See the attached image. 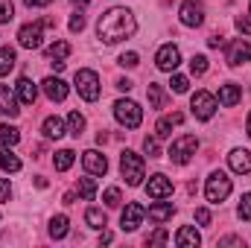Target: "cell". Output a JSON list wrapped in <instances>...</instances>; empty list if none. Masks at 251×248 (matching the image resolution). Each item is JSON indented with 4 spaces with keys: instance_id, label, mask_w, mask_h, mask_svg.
<instances>
[{
    "instance_id": "obj_1",
    "label": "cell",
    "mask_w": 251,
    "mask_h": 248,
    "mask_svg": "<svg viewBox=\"0 0 251 248\" xmlns=\"http://www.w3.org/2000/svg\"><path fill=\"white\" fill-rule=\"evenodd\" d=\"M134 29H137V21H134V15H131L126 6L108 9V12L100 18V24H97V35H100V41H105V44H117V41H123V38H131Z\"/></svg>"
},
{
    "instance_id": "obj_2",
    "label": "cell",
    "mask_w": 251,
    "mask_h": 248,
    "mask_svg": "<svg viewBox=\"0 0 251 248\" xmlns=\"http://www.w3.org/2000/svg\"><path fill=\"white\" fill-rule=\"evenodd\" d=\"M44 26H56V18H44V21H35V24L21 26V32H18L21 47H26V50H38V47H41V38H44Z\"/></svg>"
},
{
    "instance_id": "obj_3",
    "label": "cell",
    "mask_w": 251,
    "mask_h": 248,
    "mask_svg": "<svg viewBox=\"0 0 251 248\" xmlns=\"http://www.w3.org/2000/svg\"><path fill=\"white\" fill-rule=\"evenodd\" d=\"M143 158L137 155V152H131V149H126L123 155H120V173H123L126 184L128 187H137L143 181Z\"/></svg>"
},
{
    "instance_id": "obj_4",
    "label": "cell",
    "mask_w": 251,
    "mask_h": 248,
    "mask_svg": "<svg viewBox=\"0 0 251 248\" xmlns=\"http://www.w3.org/2000/svg\"><path fill=\"white\" fill-rule=\"evenodd\" d=\"M73 82H76V91H79L82 99H88V102H97L100 99V76L94 70H88V67L85 70H76Z\"/></svg>"
},
{
    "instance_id": "obj_5",
    "label": "cell",
    "mask_w": 251,
    "mask_h": 248,
    "mask_svg": "<svg viewBox=\"0 0 251 248\" xmlns=\"http://www.w3.org/2000/svg\"><path fill=\"white\" fill-rule=\"evenodd\" d=\"M114 117H117V123L126 125V128H137V125L143 123V111H140V105L131 102V99H117V102H114Z\"/></svg>"
},
{
    "instance_id": "obj_6",
    "label": "cell",
    "mask_w": 251,
    "mask_h": 248,
    "mask_svg": "<svg viewBox=\"0 0 251 248\" xmlns=\"http://www.w3.org/2000/svg\"><path fill=\"white\" fill-rule=\"evenodd\" d=\"M204 196L210 204H222L228 196H231V178L225 173H213L207 178V187H204Z\"/></svg>"
},
{
    "instance_id": "obj_7",
    "label": "cell",
    "mask_w": 251,
    "mask_h": 248,
    "mask_svg": "<svg viewBox=\"0 0 251 248\" xmlns=\"http://www.w3.org/2000/svg\"><path fill=\"white\" fill-rule=\"evenodd\" d=\"M196 149H199L196 134H181V137L173 140V146H170V161H173V164H187L190 158L196 155Z\"/></svg>"
},
{
    "instance_id": "obj_8",
    "label": "cell",
    "mask_w": 251,
    "mask_h": 248,
    "mask_svg": "<svg viewBox=\"0 0 251 248\" xmlns=\"http://www.w3.org/2000/svg\"><path fill=\"white\" fill-rule=\"evenodd\" d=\"M190 111H193L196 120H210L213 111H216V99H213V94H207V91H196V94L190 97Z\"/></svg>"
},
{
    "instance_id": "obj_9",
    "label": "cell",
    "mask_w": 251,
    "mask_h": 248,
    "mask_svg": "<svg viewBox=\"0 0 251 248\" xmlns=\"http://www.w3.org/2000/svg\"><path fill=\"white\" fill-rule=\"evenodd\" d=\"M143 219H146V207L137 204V201H128L123 216H120V225H123V231H137L143 225Z\"/></svg>"
},
{
    "instance_id": "obj_10",
    "label": "cell",
    "mask_w": 251,
    "mask_h": 248,
    "mask_svg": "<svg viewBox=\"0 0 251 248\" xmlns=\"http://www.w3.org/2000/svg\"><path fill=\"white\" fill-rule=\"evenodd\" d=\"M155 64H158V70L173 73V70L181 64V53H178V47H176V44H164V47L158 50V56H155Z\"/></svg>"
},
{
    "instance_id": "obj_11",
    "label": "cell",
    "mask_w": 251,
    "mask_h": 248,
    "mask_svg": "<svg viewBox=\"0 0 251 248\" xmlns=\"http://www.w3.org/2000/svg\"><path fill=\"white\" fill-rule=\"evenodd\" d=\"M178 15H181V24L184 26H201L204 24V6L196 3V0H184Z\"/></svg>"
},
{
    "instance_id": "obj_12",
    "label": "cell",
    "mask_w": 251,
    "mask_h": 248,
    "mask_svg": "<svg viewBox=\"0 0 251 248\" xmlns=\"http://www.w3.org/2000/svg\"><path fill=\"white\" fill-rule=\"evenodd\" d=\"M82 164H85V170H88L91 175H105V173H108V158H105L102 152H97V149H88V152L82 155Z\"/></svg>"
},
{
    "instance_id": "obj_13",
    "label": "cell",
    "mask_w": 251,
    "mask_h": 248,
    "mask_svg": "<svg viewBox=\"0 0 251 248\" xmlns=\"http://www.w3.org/2000/svg\"><path fill=\"white\" fill-rule=\"evenodd\" d=\"M146 193H149V198H167V196H173V181L167 178V175H152L149 178V184H146Z\"/></svg>"
},
{
    "instance_id": "obj_14",
    "label": "cell",
    "mask_w": 251,
    "mask_h": 248,
    "mask_svg": "<svg viewBox=\"0 0 251 248\" xmlns=\"http://www.w3.org/2000/svg\"><path fill=\"white\" fill-rule=\"evenodd\" d=\"M251 62V44L249 41H234L228 47V64L231 67H240V64Z\"/></svg>"
},
{
    "instance_id": "obj_15",
    "label": "cell",
    "mask_w": 251,
    "mask_h": 248,
    "mask_svg": "<svg viewBox=\"0 0 251 248\" xmlns=\"http://www.w3.org/2000/svg\"><path fill=\"white\" fill-rule=\"evenodd\" d=\"M228 164H231V170H234V173L249 175V173H251V152H249V149H234V152L228 155Z\"/></svg>"
},
{
    "instance_id": "obj_16",
    "label": "cell",
    "mask_w": 251,
    "mask_h": 248,
    "mask_svg": "<svg viewBox=\"0 0 251 248\" xmlns=\"http://www.w3.org/2000/svg\"><path fill=\"white\" fill-rule=\"evenodd\" d=\"M41 88H44V94H47L53 102H62L64 97H67V85H64L59 76H47V79L41 82Z\"/></svg>"
},
{
    "instance_id": "obj_17",
    "label": "cell",
    "mask_w": 251,
    "mask_h": 248,
    "mask_svg": "<svg viewBox=\"0 0 251 248\" xmlns=\"http://www.w3.org/2000/svg\"><path fill=\"white\" fill-rule=\"evenodd\" d=\"M0 114H3V117H18V114H21L18 99H15V94L9 91V85H0Z\"/></svg>"
},
{
    "instance_id": "obj_18",
    "label": "cell",
    "mask_w": 251,
    "mask_h": 248,
    "mask_svg": "<svg viewBox=\"0 0 251 248\" xmlns=\"http://www.w3.org/2000/svg\"><path fill=\"white\" fill-rule=\"evenodd\" d=\"M18 97H21L24 105H32V102L38 99V88L32 85V79H26V76L18 79Z\"/></svg>"
},
{
    "instance_id": "obj_19",
    "label": "cell",
    "mask_w": 251,
    "mask_h": 248,
    "mask_svg": "<svg viewBox=\"0 0 251 248\" xmlns=\"http://www.w3.org/2000/svg\"><path fill=\"white\" fill-rule=\"evenodd\" d=\"M181 123H184V114H178V111H176V114H170V117H161L158 125H155V134H158V137H170V134H173V128H176V125H181Z\"/></svg>"
},
{
    "instance_id": "obj_20",
    "label": "cell",
    "mask_w": 251,
    "mask_h": 248,
    "mask_svg": "<svg viewBox=\"0 0 251 248\" xmlns=\"http://www.w3.org/2000/svg\"><path fill=\"white\" fill-rule=\"evenodd\" d=\"M173 216H176V207H173L170 201H158V204H152V207H149V219H152V222H158V225H161V222H167V219H173Z\"/></svg>"
},
{
    "instance_id": "obj_21",
    "label": "cell",
    "mask_w": 251,
    "mask_h": 248,
    "mask_svg": "<svg viewBox=\"0 0 251 248\" xmlns=\"http://www.w3.org/2000/svg\"><path fill=\"white\" fill-rule=\"evenodd\" d=\"M240 97H243V94H240V88H237L234 82H228V85L219 88V102H222L225 108H234V105L240 102Z\"/></svg>"
},
{
    "instance_id": "obj_22",
    "label": "cell",
    "mask_w": 251,
    "mask_h": 248,
    "mask_svg": "<svg viewBox=\"0 0 251 248\" xmlns=\"http://www.w3.org/2000/svg\"><path fill=\"white\" fill-rule=\"evenodd\" d=\"M199 243H201V237H199L196 228H187V225H184V228L176 234V246L178 248H196Z\"/></svg>"
},
{
    "instance_id": "obj_23",
    "label": "cell",
    "mask_w": 251,
    "mask_h": 248,
    "mask_svg": "<svg viewBox=\"0 0 251 248\" xmlns=\"http://www.w3.org/2000/svg\"><path fill=\"white\" fill-rule=\"evenodd\" d=\"M85 222H88L91 228L102 231V228L108 225V216H105V210H100V207H88V213H85Z\"/></svg>"
},
{
    "instance_id": "obj_24",
    "label": "cell",
    "mask_w": 251,
    "mask_h": 248,
    "mask_svg": "<svg viewBox=\"0 0 251 248\" xmlns=\"http://www.w3.org/2000/svg\"><path fill=\"white\" fill-rule=\"evenodd\" d=\"M73 161H76V152H73V149H62V152H56L53 167H56L59 173H67V170L73 167Z\"/></svg>"
},
{
    "instance_id": "obj_25",
    "label": "cell",
    "mask_w": 251,
    "mask_h": 248,
    "mask_svg": "<svg viewBox=\"0 0 251 248\" xmlns=\"http://www.w3.org/2000/svg\"><path fill=\"white\" fill-rule=\"evenodd\" d=\"M41 128H44V134H47L50 140H59V137H64V123L59 120V117H47Z\"/></svg>"
},
{
    "instance_id": "obj_26",
    "label": "cell",
    "mask_w": 251,
    "mask_h": 248,
    "mask_svg": "<svg viewBox=\"0 0 251 248\" xmlns=\"http://www.w3.org/2000/svg\"><path fill=\"white\" fill-rule=\"evenodd\" d=\"M44 53H47L50 62H56V59H67V56H70V44H67V41H53Z\"/></svg>"
},
{
    "instance_id": "obj_27",
    "label": "cell",
    "mask_w": 251,
    "mask_h": 248,
    "mask_svg": "<svg viewBox=\"0 0 251 248\" xmlns=\"http://www.w3.org/2000/svg\"><path fill=\"white\" fill-rule=\"evenodd\" d=\"M67 225H70L67 216H53V219H50V237H53V240H64V237H67Z\"/></svg>"
},
{
    "instance_id": "obj_28",
    "label": "cell",
    "mask_w": 251,
    "mask_h": 248,
    "mask_svg": "<svg viewBox=\"0 0 251 248\" xmlns=\"http://www.w3.org/2000/svg\"><path fill=\"white\" fill-rule=\"evenodd\" d=\"M18 62V56H15V50L12 47H0V76H6L12 67Z\"/></svg>"
},
{
    "instance_id": "obj_29",
    "label": "cell",
    "mask_w": 251,
    "mask_h": 248,
    "mask_svg": "<svg viewBox=\"0 0 251 248\" xmlns=\"http://www.w3.org/2000/svg\"><path fill=\"white\" fill-rule=\"evenodd\" d=\"M146 97H149V105H152V108H164V102H167V97H164V88H161V85H155V82H149V91H146Z\"/></svg>"
},
{
    "instance_id": "obj_30",
    "label": "cell",
    "mask_w": 251,
    "mask_h": 248,
    "mask_svg": "<svg viewBox=\"0 0 251 248\" xmlns=\"http://www.w3.org/2000/svg\"><path fill=\"white\" fill-rule=\"evenodd\" d=\"M0 167H3L6 173H18V170H21V161H18L6 146H0Z\"/></svg>"
},
{
    "instance_id": "obj_31",
    "label": "cell",
    "mask_w": 251,
    "mask_h": 248,
    "mask_svg": "<svg viewBox=\"0 0 251 248\" xmlns=\"http://www.w3.org/2000/svg\"><path fill=\"white\" fill-rule=\"evenodd\" d=\"M67 128H70L73 137H82V131H85V117H82L79 111H70V114H67Z\"/></svg>"
},
{
    "instance_id": "obj_32",
    "label": "cell",
    "mask_w": 251,
    "mask_h": 248,
    "mask_svg": "<svg viewBox=\"0 0 251 248\" xmlns=\"http://www.w3.org/2000/svg\"><path fill=\"white\" fill-rule=\"evenodd\" d=\"M76 187H79V196H82L85 201H91V198L97 196V181H94V178H79Z\"/></svg>"
},
{
    "instance_id": "obj_33",
    "label": "cell",
    "mask_w": 251,
    "mask_h": 248,
    "mask_svg": "<svg viewBox=\"0 0 251 248\" xmlns=\"http://www.w3.org/2000/svg\"><path fill=\"white\" fill-rule=\"evenodd\" d=\"M0 140H3V143H6V146H15V143H18V140H21V131H18V128H15V125H0Z\"/></svg>"
},
{
    "instance_id": "obj_34",
    "label": "cell",
    "mask_w": 251,
    "mask_h": 248,
    "mask_svg": "<svg viewBox=\"0 0 251 248\" xmlns=\"http://www.w3.org/2000/svg\"><path fill=\"white\" fill-rule=\"evenodd\" d=\"M170 88H173L176 94H187V88H190L187 76H181V73H173V79H170Z\"/></svg>"
},
{
    "instance_id": "obj_35",
    "label": "cell",
    "mask_w": 251,
    "mask_h": 248,
    "mask_svg": "<svg viewBox=\"0 0 251 248\" xmlns=\"http://www.w3.org/2000/svg\"><path fill=\"white\" fill-rule=\"evenodd\" d=\"M190 70H193V76H204L207 73V59L204 56H193L190 59Z\"/></svg>"
},
{
    "instance_id": "obj_36",
    "label": "cell",
    "mask_w": 251,
    "mask_h": 248,
    "mask_svg": "<svg viewBox=\"0 0 251 248\" xmlns=\"http://www.w3.org/2000/svg\"><path fill=\"white\" fill-rule=\"evenodd\" d=\"M237 213H240V219L251 222V193H246V196L240 198V207H237Z\"/></svg>"
},
{
    "instance_id": "obj_37",
    "label": "cell",
    "mask_w": 251,
    "mask_h": 248,
    "mask_svg": "<svg viewBox=\"0 0 251 248\" xmlns=\"http://www.w3.org/2000/svg\"><path fill=\"white\" fill-rule=\"evenodd\" d=\"M143 152L149 158H161V146H158V137H146L143 140Z\"/></svg>"
},
{
    "instance_id": "obj_38",
    "label": "cell",
    "mask_w": 251,
    "mask_h": 248,
    "mask_svg": "<svg viewBox=\"0 0 251 248\" xmlns=\"http://www.w3.org/2000/svg\"><path fill=\"white\" fill-rule=\"evenodd\" d=\"M102 201H105L108 207H120V201H123V198H120V190H117V187H108L105 196H102Z\"/></svg>"
},
{
    "instance_id": "obj_39",
    "label": "cell",
    "mask_w": 251,
    "mask_h": 248,
    "mask_svg": "<svg viewBox=\"0 0 251 248\" xmlns=\"http://www.w3.org/2000/svg\"><path fill=\"white\" fill-rule=\"evenodd\" d=\"M15 18V6L12 0H0V24H9Z\"/></svg>"
},
{
    "instance_id": "obj_40",
    "label": "cell",
    "mask_w": 251,
    "mask_h": 248,
    "mask_svg": "<svg viewBox=\"0 0 251 248\" xmlns=\"http://www.w3.org/2000/svg\"><path fill=\"white\" fill-rule=\"evenodd\" d=\"M82 29H85V15L76 12V15L70 18V32H82Z\"/></svg>"
},
{
    "instance_id": "obj_41",
    "label": "cell",
    "mask_w": 251,
    "mask_h": 248,
    "mask_svg": "<svg viewBox=\"0 0 251 248\" xmlns=\"http://www.w3.org/2000/svg\"><path fill=\"white\" fill-rule=\"evenodd\" d=\"M146 243H149V246H164V243H167V231H164V228H158Z\"/></svg>"
},
{
    "instance_id": "obj_42",
    "label": "cell",
    "mask_w": 251,
    "mask_h": 248,
    "mask_svg": "<svg viewBox=\"0 0 251 248\" xmlns=\"http://www.w3.org/2000/svg\"><path fill=\"white\" fill-rule=\"evenodd\" d=\"M196 222H199V225H210V210H207V207H199V210H196Z\"/></svg>"
},
{
    "instance_id": "obj_43",
    "label": "cell",
    "mask_w": 251,
    "mask_h": 248,
    "mask_svg": "<svg viewBox=\"0 0 251 248\" xmlns=\"http://www.w3.org/2000/svg\"><path fill=\"white\" fill-rule=\"evenodd\" d=\"M237 29H240V32H246V35H251V18L240 15V18H237Z\"/></svg>"
},
{
    "instance_id": "obj_44",
    "label": "cell",
    "mask_w": 251,
    "mask_h": 248,
    "mask_svg": "<svg viewBox=\"0 0 251 248\" xmlns=\"http://www.w3.org/2000/svg\"><path fill=\"white\" fill-rule=\"evenodd\" d=\"M120 64L123 67H137V53H123L120 56Z\"/></svg>"
},
{
    "instance_id": "obj_45",
    "label": "cell",
    "mask_w": 251,
    "mask_h": 248,
    "mask_svg": "<svg viewBox=\"0 0 251 248\" xmlns=\"http://www.w3.org/2000/svg\"><path fill=\"white\" fill-rule=\"evenodd\" d=\"M9 196H12V187L6 178H0V201H9Z\"/></svg>"
},
{
    "instance_id": "obj_46",
    "label": "cell",
    "mask_w": 251,
    "mask_h": 248,
    "mask_svg": "<svg viewBox=\"0 0 251 248\" xmlns=\"http://www.w3.org/2000/svg\"><path fill=\"white\" fill-rule=\"evenodd\" d=\"M219 246H243V240L240 237H225V240H219Z\"/></svg>"
},
{
    "instance_id": "obj_47",
    "label": "cell",
    "mask_w": 251,
    "mask_h": 248,
    "mask_svg": "<svg viewBox=\"0 0 251 248\" xmlns=\"http://www.w3.org/2000/svg\"><path fill=\"white\" fill-rule=\"evenodd\" d=\"M24 3H26L29 9H38V6H50L53 0H24Z\"/></svg>"
},
{
    "instance_id": "obj_48",
    "label": "cell",
    "mask_w": 251,
    "mask_h": 248,
    "mask_svg": "<svg viewBox=\"0 0 251 248\" xmlns=\"http://www.w3.org/2000/svg\"><path fill=\"white\" fill-rule=\"evenodd\" d=\"M117 88H120V91H131V82H128V79H120Z\"/></svg>"
},
{
    "instance_id": "obj_49",
    "label": "cell",
    "mask_w": 251,
    "mask_h": 248,
    "mask_svg": "<svg viewBox=\"0 0 251 248\" xmlns=\"http://www.w3.org/2000/svg\"><path fill=\"white\" fill-rule=\"evenodd\" d=\"M207 44H210V47H219V44H222V38H219V35H210V38H207Z\"/></svg>"
},
{
    "instance_id": "obj_50",
    "label": "cell",
    "mask_w": 251,
    "mask_h": 248,
    "mask_svg": "<svg viewBox=\"0 0 251 248\" xmlns=\"http://www.w3.org/2000/svg\"><path fill=\"white\" fill-rule=\"evenodd\" d=\"M111 240H114V237H111V234H108V231L102 228V237H100V243H111Z\"/></svg>"
},
{
    "instance_id": "obj_51",
    "label": "cell",
    "mask_w": 251,
    "mask_h": 248,
    "mask_svg": "<svg viewBox=\"0 0 251 248\" xmlns=\"http://www.w3.org/2000/svg\"><path fill=\"white\" fill-rule=\"evenodd\" d=\"M73 3H82V6H88V3H91V0H73Z\"/></svg>"
},
{
    "instance_id": "obj_52",
    "label": "cell",
    "mask_w": 251,
    "mask_h": 248,
    "mask_svg": "<svg viewBox=\"0 0 251 248\" xmlns=\"http://www.w3.org/2000/svg\"><path fill=\"white\" fill-rule=\"evenodd\" d=\"M249 134H251V114H249Z\"/></svg>"
}]
</instances>
